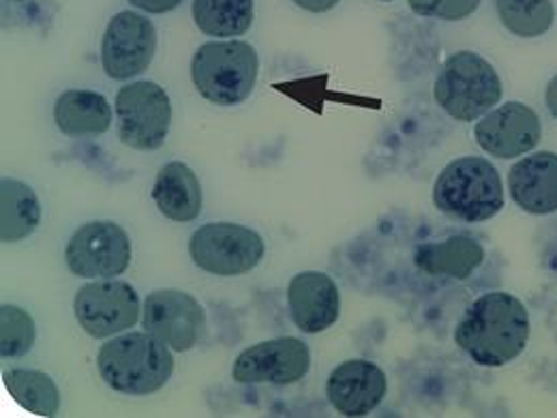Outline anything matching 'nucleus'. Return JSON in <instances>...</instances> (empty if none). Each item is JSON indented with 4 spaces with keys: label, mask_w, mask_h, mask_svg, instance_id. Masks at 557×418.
Masks as SVG:
<instances>
[{
    "label": "nucleus",
    "mask_w": 557,
    "mask_h": 418,
    "mask_svg": "<svg viewBox=\"0 0 557 418\" xmlns=\"http://www.w3.org/2000/svg\"><path fill=\"white\" fill-rule=\"evenodd\" d=\"M530 331V314L517 296L488 292L468 307L455 329V342L474 362L504 367L523 354Z\"/></svg>",
    "instance_id": "nucleus-1"
},
{
    "label": "nucleus",
    "mask_w": 557,
    "mask_h": 418,
    "mask_svg": "<svg viewBox=\"0 0 557 418\" xmlns=\"http://www.w3.org/2000/svg\"><path fill=\"white\" fill-rule=\"evenodd\" d=\"M97 369L112 391L146 397L168 384L174 373V356L172 348L146 331L127 333L101 346Z\"/></svg>",
    "instance_id": "nucleus-2"
},
{
    "label": "nucleus",
    "mask_w": 557,
    "mask_h": 418,
    "mask_svg": "<svg viewBox=\"0 0 557 418\" xmlns=\"http://www.w3.org/2000/svg\"><path fill=\"white\" fill-rule=\"evenodd\" d=\"M433 205L457 221L481 223L504 209V185L487 159L461 157L440 172L433 185Z\"/></svg>",
    "instance_id": "nucleus-3"
},
{
    "label": "nucleus",
    "mask_w": 557,
    "mask_h": 418,
    "mask_svg": "<svg viewBox=\"0 0 557 418\" xmlns=\"http://www.w3.org/2000/svg\"><path fill=\"white\" fill-rule=\"evenodd\" d=\"M260 59L247 41H209L191 61V79L198 93L214 106L232 108L249 99L256 88Z\"/></svg>",
    "instance_id": "nucleus-4"
},
{
    "label": "nucleus",
    "mask_w": 557,
    "mask_h": 418,
    "mask_svg": "<svg viewBox=\"0 0 557 418\" xmlns=\"http://www.w3.org/2000/svg\"><path fill=\"white\" fill-rule=\"evenodd\" d=\"M437 106L461 123H472L488 114L502 99V79L487 59L461 50L448 57L435 79Z\"/></svg>",
    "instance_id": "nucleus-5"
},
{
    "label": "nucleus",
    "mask_w": 557,
    "mask_h": 418,
    "mask_svg": "<svg viewBox=\"0 0 557 418\" xmlns=\"http://www.w3.org/2000/svg\"><path fill=\"white\" fill-rule=\"evenodd\" d=\"M264 251V238L256 230L225 221L202 225L189 241L196 267L214 278H238L253 271Z\"/></svg>",
    "instance_id": "nucleus-6"
},
{
    "label": "nucleus",
    "mask_w": 557,
    "mask_h": 418,
    "mask_svg": "<svg viewBox=\"0 0 557 418\" xmlns=\"http://www.w3.org/2000/svg\"><path fill=\"white\" fill-rule=\"evenodd\" d=\"M119 138L134 150H157L165 144L172 123L168 93L148 79L132 82L116 95Z\"/></svg>",
    "instance_id": "nucleus-7"
},
{
    "label": "nucleus",
    "mask_w": 557,
    "mask_h": 418,
    "mask_svg": "<svg viewBox=\"0 0 557 418\" xmlns=\"http://www.w3.org/2000/svg\"><path fill=\"white\" fill-rule=\"evenodd\" d=\"M73 311L79 327L95 340H108L138 324L139 294L127 281L103 279L77 290Z\"/></svg>",
    "instance_id": "nucleus-8"
},
{
    "label": "nucleus",
    "mask_w": 557,
    "mask_h": 418,
    "mask_svg": "<svg viewBox=\"0 0 557 418\" xmlns=\"http://www.w3.org/2000/svg\"><path fill=\"white\" fill-rule=\"evenodd\" d=\"M65 260L75 278H121L132 265L129 234L114 221L84 223L73 232Z\"/></svg>",
    "instance_id": "nucleus-9"
},
{
    "label": "nucleus",
    "mask_w": 557,
    "mask_h": 418,
    "mask_svg": "<svg viewBox=\"0 0 557 418\" xmlns=\"http://www.w3.org/2000/svg\"><path fill=\"white\" fill-rule=\"evenodd\" d=\"M207 314L198 298L181 290H157L146 296L141 327L174 352H189L198 344Z\"/></svg>",
    "instance_id": "nucleus-10"
},
{
    "label": "nucleus",
    "mask_w": 557,
    "mask_h": 418,
    "mask_svg": "<svg viewBox=\"0 0 557 418\" xmlns=\"http://www.w3.org/2000/svg\"><path fill=\"white\" fill-rule=\"evenodd\" d=\"M157 52V28L136 11L116 13L101 39V65L112 79H129L150 67Z\"/></svg>",
    "instance_id": "nucleus-11"
},
{
    "label": "nucleus",
    "mask_w": 557,
    "mask_h": 418,
    "mask_svg": "<svg viewBox=\"0 0 557 418\" xmlns=\"http://www.w3.org/2000/svg\"><path fill=\"white\" fill-rule=\"evenodd\" d=\"M311 367L309 346L296 337H278L243 349L234 362L232 376L240 384H294Z\"/></svg>",
    "instance_id": "nucleus-12"
},
{
    "label": "nucleus",
    "mask_w": 557,
    "mask_h": 418,
    "mask_svg": "<svg viewBox=\"0 0 557 418\" xmlns=\"http://www.w3.org/2000/svg\"><path fill=\"white\" fill-rule=\"evenodd\" d=\"M474 138L479 146L497 159H515L532 152L543 138L539 114L521 103L508 101L491 110L476 123Z\"/></svg>",
    "instance_id": "nucleus-13"
},
{
    "label": "nucleus",
    "mask_w": 557,
    "mask_h": 418,
    "mask_svg": "<svg viewBox=\"0 0 557 418\" xmlns=\"http://www.w3.org/2000/svg\"><path fill=\"white\" fill-rule=\"evenodd\" d=\"M386 373L371 360H346L333 369L326 395L342 417L360 418L373 413L386 397Z\"/></svg>",
    "instance_id": "nucleus-14"
},
{
    "label": "nucleus",
    "mask_w": 557,
    "mask_h": 418,
    "mask_svg": "<svg viewBox=\"0 0 557 418\" xmlns=\"http://www.w3.org/2000/svg\"><path fill=\"white\" fill-rule=\"evenodd\" d=\"M287 303L296 329L307 335L335 327L342 311V294L335 279L318 271L298 273L289 281Z\"/></svg>",
    "instance_id": "nucleus-15"
},
{
    "label": "nucleus",
    "mask_w": 557,
    "mask_h": 418,
    "mask_svg": "<svg viewBox=\"0 0 557 418\" xmlns=\"http://www.w3.org/2000/svg\"><path fill=\"white\" fill-rule=\"evenodd\" d=\"M508 189L519 209L530 214L557 210V155L541 150L517 161L508 172Z\"/></svg>",
    "instance_id": "nucleus-16"
},
{
    "label": "nucleus",
    "mask_w": 557,
    "mask_h": 418,
    "mask_svg": "<svg viewBox=\"0 0 557 418\" xmlns=\"http://www.w3.org/2000/svg\"><path fill=\"white\" fill-rule=\"evenodd\" d=\"M150 196L159 212L170 221L189 223L202 214V185L187 163L172 161L163 165Z\"/></svg>",
    "instance_id": "nucleus-17"
},
{
    "label": "nucleus",
    "mask_w": 557,
    "mask_h": 418,
    "mask_svg": "<svg viewBox=\"0 0 557 418\" xmlns=\"http://www.w3.org/2000/svg\"><path fill=\"white\" fill-rule=\"evenodd\" d=\"M414 262L424 275L463 281L485 262V249L470 236H450L442 243L420 245Z\"/></svg>",
    "instance_id": "nucleus-18"
},
{
    "label": "nucleus",
    "mask_w": 557,
    "mask_h": 418,
    "mask_svg": "<svg viewBox=\"0 0 557 418\" xmlns=\"http://www.w3.org/2000/svg\"><path fill=\"white\" fill-rule=\"evenodd\" d=\"M54 121L70 138L101 136L112 125V106L101 93L71 88L57 99Z\"/></svg>",
    "instance_id": "nucleus-19"
},
{
    "label": "nucleus",
    "mask_w": 557,
    "mask_h": 418,
    "mask_svg": "<svg viewBox=\"0 0 557 418\" xmlns=\"http://www.w3.org/2000/svg\"><path fill=\"white\" fill-rule=\"evenodd\" d=\"M41 223V202L37 194L22 181H0V238L2 243H20L28 238Z\"/></svg>",
    "instance_id": "nucleus-20"
},
{
    "label": "nucleus",
    "mask_w": 557,
    "mask_h": 418,
    "mask_svg": "<svg viewBox=\"0 0 557 418\" xmlns=\"http://www.w3.org/2000/svg\"><path fill=\"white\" fill-rule=\"evenodd\" d=\"M2 380L9 395L30 415L54 417L61 410V391L48 373L35 369H11Z\"/></svg>",
    "instance_id": "nucleus-21"
},
{
    "label": "nucleus",
    "mask_w": 557,
    "mask_h": 418,
    "mask_svg": "<svg viewBox=\"0 0 557 418\" xmlns=\"http://www.w3.org/2000/svg\"><path fill=\"white\" fill-rule=\"evenodd\" d=\"M198 28L210 37H240L253 24V0H194Z\"/></svg>",
    "instance_id": "nucleus-22"
},
{
    "label": "nucleus",
    "mask_w": 557,
    "mask_h": 418,
    "mask_svg": "<svg viewBox=\"0 0 557 418\" xmlns=\"http://www.w3.org/2000/svg\"><path fill=\"white\" fill-rule=\"evenodd\" d=\"M502 26L521 39L543 37L556 22L554 0H495Z\"/></svg>",
    "instance_id": "nucleus-23"
},
{
    "label": "nucleus",
    "mask_w": 557,
    "mask_h": 418,
    "mask_svg": "<svg viewBox=\"0 0 557 418\" xmlns=\"http://www.w3.org/2000/svg\"><path fill=\"white\" fill-rule=\"evenodd\" d=\"M37 331L28 311L15 305L0 307V354L2 358H20L35 344Z\"/></svg>",
    "instance_id": "nucleus-24"
},
{
    "label": "nucleus",
    "mask_w": 557,
    "mask_h": 418,
    "mask_svg": "<svg viewBox=\"0 0 557 418\" xmlns=\"http://www.w3.org/2000/svg\"><path fill=\"white\" fill-rule=\"evenodd\" d=\"M483 0H408L410 9L420 17L459 22L470 17Z\"/></svg>",
    "instance_id": "nucleus-25"
},
{
    "label": "nucleus",
    "mask_w": 557,
    "mask_h": 418,
    "mask_svg": "<svg viewBox=\"0 0 557 418\" xmlns=\"http://www.w3.org/2000/svg\"><path fill=\"white\" fill-rule=\"evenodd\" d=\"M129 2L146 13H168V11H174L183 0H129Z\"/></svg>",
    "instance_id": "nucleus-26"
},
{
    "label": "nucleus",
    "mask_w": 557,
    "mask_h": 418,
    "mask_svg": "<svg viewBox=\"0 0 557 418\" xmlns=\"http://www.w3.org/2000/svg\"><path fill=\"white\" fill-rule=\"evenodd\" d=\"M292 2H296L300 9L309 13H326L339 4V0H292Z\"/></svg>",
    "instance_id": "nucleus-27"
},
{
    "label": "nucleus",
    "mask_w": 557,
    "mask_h": 418,
    "mask_svg": "<svg viewBox=\"0 0 557 418\" xmlns=\"http://www.w3.org/2000/svg\"><path fill=\"white\" fill-rule=\"evenodd\" d=\"M545 103H547V108H549V112H552V116L557 119V75L549 82V86H547V95H545Z\"/></svg>",
    "instance_id": "nucleus-28"
},
{
    "label": "nucleus",
    "mask_w": 557,
    "mask_h": 418,
    "mask_svg": "<svg viewBox=\"0 0 557 418\" xmlns=\"http://www.w3.org/2000/svg\"><path fill=\"white\" fill-rule=\"evenodd\" d=\"M13 2H24V0H13Z\"/></svg>",
    "instance_id": "nucleus-29"
},
{
    "label": "nucleus",
    "mask_w": 557,
    "mask_h": 418,
    "mask_svg": "<svg viewBox=\"0 0 557 418\" xmlns=\"http://www.w3.org/2000/svg\"><path fill=\"white\" fill-rule=\"evenodd\" d=\"M380 2H391V0H380Z\"/></svg>",
    "instance_id": "nucleus-30"
}]
</instances>
